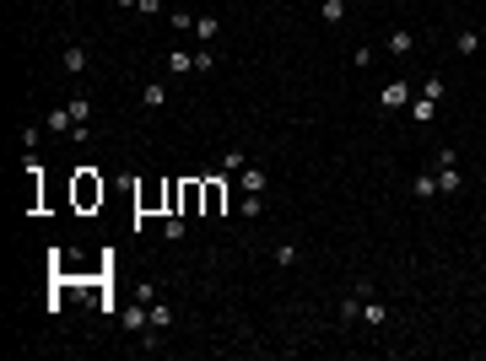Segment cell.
Here are the masks:
<instances>
[{"mask_svg":"<svg viewBox=\"0 0 486 361\" xmlns=\"http://www.w3.org/2000/svg\"><path fill=\"white\" fill-rule=\"evenodd\" d=\"M92 200H103V178L92 167H81L76 173V205H92Z\"/></svg>","mask_w":486,"mask_h":361,"instance_id":"cell-1","label":"cell"},{"mask_svg":"<svg viewBox=\"0 0 486 361\" xmlns=\"http://www.w3.org/2000/svg\"><path fill=\"white\" fill-rule=\"evenodd\" d=\"M87 60H92V54H87V43H65L60 70H65V76H87Z\"/></svg>","mask_w":486,"mask_h":361,"instance_id":"cell-2","label":"cell"},{"mask_svg":"<svg viewBox=\"0 0 486 361\" xmlns=\"http://www.w3.org/2000/svg\"><path fill=\"white\" fill-rule=\"evenodd\" d=\"M378 108H389V114H395V108H411V81H389L384 92H378Z\"/></svg>","mask_w":486,"mask_h":361,"instance_id":"cell-3","label":"cell"},{"mask_svg":"<svg viewBox=\"0 0 486 361\" xmlns=\"http://www.w3.org/2000/svg\"><path fill=\"white\" fill-rule=\"evenodd\" d=\"M384 49L395 54V60H405V54H416V33H411V27H395V33L384 38Z\"/></svg>","mask_w":486,"mask_h":361,"instance_id":"cell-4","label":"cell"},{"mask_svg":"<svg viewBox=\"0 0 486 361\" xmlns=\"http://www.w3.org/2000/svg\"><path fill=\"white\" fill-rule=\"evenodd\" d=\"M65 108H71V119H76V130H71V135H76V141H87V119H92V102H87V98H71Z\"/></svg>","mask_w":486,"mask_h":361,"instance_id":"cell-5","label":"cell"},{"mask_svg":"<svg viewBox=\"0 0 486 361\" xmlns=\"http://www.w3.org/2000/svg\"><path fill=\"white\" fill-rule=\"evenodd\" d=\"M411 194H416V200H432V194H438V167H432V173H416V178H411Z\"/></svg>","mask_w":486,"mask_h":361,"instance_id":"cell-6","label":"cell"},{"mask_svg":"<svg viewBox=\"0 0 486 361\" xmlns=\"http://www.w3.org/2000/svg\"><path fill=\"white\" fill-rule=\"evenodd\" d=\"M411 119H416V124H432V119H438V102L416 92V98H411Z\"/></svg>","mask_w":486,"mask_h":361,"instance_id":"cell-7","label":"cell"},{"mask_svg":"<svg viewBox=\"0 0 486 361\" xmlns=\"http://www.w3.org/2000/svg\"><path fill=\"white\" fill-rule=\"evenodd\" d=\"M168 70H173V76H195V54H189V49H173V54H168Z\"/></svg>","mask_w":486,"mask_h":361,"instance_id":"cell-8","label":"cell"},{"mask_svg":"<svg viewBox=\"0 0 486 361\" xmlns=\"http://www.w3.org/2000/svg\"><path fill=\"white\" fill-rule=\"evenodd\" d=\"M454 49H459V54H476V49H481V33H476V27H459V33H454Z\"/></svg>","mask_w":486,"mask_h":361,"instance_id":"cell-9","label":"cell"},{"mask_svg":"<svg viewBox=\"0 0 486 361\" xmlns=\"http://www.w3.org/2000/svg\"><path fill=\"white\" fill-rule=\"evenodd\" d=\"M222 205H227V194H222V183L211 178L205 183V216H222Z\"/></svg>","mask_w":486,"mask_h":361,"instance_id":"cell-10","label":"cell"},{"mask_svg":"<svg viewBox=\"0 0 486 361\" xmlns=\"http://www.w3.org/2000/svg\"><path fill=\"white\" fill-rule=\"evenodd\" d=\"M459 189H465V178L454 167H438V194H459Z\"/></svg>","mask_w":486,"mask_h":361,"instance_id":"cell-11","label":"cell"},{"mask_svg":"<svg viewBox=\"0 0 486 361\" xmlns=\"http://www.w3.org/2000/svg\"><path fill=\"white\" fill-rule=\"evenodd\" d=\"M270 259L281 264V270H286V264H297V243H292V238H286V243H276V248H270Z\"/></svg>","mask_w":486,"mask_h":361,"instance_id":"cell-12","label":"cell"},{"mask_svg":"<svg viewBox=\"0 0 486 361\" xmlns=\"http://www.w3.org/2000/svg\"><path fill=\"white\" fill-rule=\"evenodd\" d=\"M216 33H222V22H216V17H195V38H200V43H211Z\"/></svg>","mask_w":486,"mask_h":361,"instance_id":"cell-13","label":"cell"},{"mask_svg":"<svg viewBox=\"0 0 486 361\" xmlns=\"http://www.w3.org/2000/svg\"><path fill=\"white\" fill-rule=\"evenodd\" d=\"M362 318L373 323V329H378V323H389V307H384V302H373V297H367V302H362Z\"/></svg>","mask_w":486,"mask_h":361,"instance_id":"cell-14","label":"cell"},{"mask_svg":"<svg viewBox=\"0 0 486 361\" xmlns=\"http://www.w3.org/2000/svg\"><path fill=\"white\" fill-rule=\"evenodd\" d=\"M319 17L335 27V22H346V0H319Z\"/></svg>","mask_w":486,"mask_h":361,"instance_id":"cell-15","label":"cell"},{"mask_svg":"<svg viewBox=\"0 0 486 361\" xmlns=\"http://www.w3.org/2000/svg\"><path fill=\"white\" fill-rule=\"evenodd\" d=\"M243 194H265V173L260 167H243Z\"/></svg>","mask_w":486,"mask_h":361,"instance_id":"cell-16","label":"cell"},{"mask_svg":"<svg viewBox=\"0 0 486 361\" xmlns=\"http://www.w3.org/2000/svg\"><path fill=\"white\" fill-rule=\"evenodd\" d=\"M168 22H173L179 33H195V11H184V6H173V11H168Z\"/></svg>","mask_w":486,"mask_h":361,"instance_id":"cell-17","label":"cell"},{"mask_svg":"<svg viewBox=\"0 0 486 361\" xmlns=\"http://www.w3.org/2000/svg\"><path fill=\"white\" fill-rule=\"evenodd\" d=\"M141 102H146V108H162V102H168V86H157V81L141 86Z\"/></svg>","mask_w":486,"mask_h":361,"instance_id":"cell-18","label":"cell"},{"mask_svg":"<svg viewBox=\"0 0 486 361\" xmlns=\"http://www.w3.org/2000/svg\"><path fill=\"white\" fill-rule=\"evenodd\" d=\"M43 130H76V119H71V108H54V114H49V124H43Z\"/></svg>","mask_w":486,"mask_h":361,"instance_id":"cell-19","label":"cell"},{"mask_svg":"<svg viewBox=\"0 0 486 361\" xmlns=\"http://www.w3.org/2000/svg\"><path fill=\"white\" fill-rule=\"evenodd\" d=\"M162 238H168V243H179V238H184V216H179V210L162 221Z\"/></svg>","mask_w":486,"mask_h":361,"instance_id":"cell-20","label":"cell"},{"mask_svg":"<svg viewBox=\"0 0 486 361\" xmlns=\"http://www.w3.org/2000/svg\"><path fill=\"white\" fill-rule=\"evenodd\" d=\"M173 323V307L168 302H152V329H168Z\"/></svg>","mask_w":486,"mask_h":361,"instance_id":"cell-21","label":"cell"},{"mask_svg":"<svg viewBox=\"0 0 486 361\" xmlns=\"http://www.w3.org/2000/svg\"><path fill=\"white\" fill-rule=\"evenodd\" d=\"M211 70H216V54H211V49H200V54H195V76H211Z\"/></svg>","mask_w":486,"mask_h":361,"instance_id":"cell-22","label":"cell"},{"mask_svg":"<svg viewBox=\"0 0 486 361\" xmlns=\"http://www.w3.org/2000/svg\"><path fill=\"white\" fill-rule=\"evenodd\" d=\"M422 98H432V102H443V81H438V76H427V81H422Z\"/></svg>","mask_w":486,"mask_h":361,"instance_id":"cell-23","label":"cell"},{"mask_svg":"<svg viewBox=\"0 0 486 361\" xmlns=\"http://www.w3.org/2000/svg\"><path fill=\"white\" fill-rule=\"evenodd\" d=\"M243 167H249V157H243V151H227V162H222V173H243Z\"/></svg>","mask_w":486,"mask_h":361,"instance_id":"cell-24","label":"cell"},{"mask_svg":"<svg viewBox=\"0 0 486 361\" xmlns=\"http://www.w3.org/2000/svg\"><path fill=\"white\" fill-rule=\"evenodd\" d=\"M135 11H141V17H157V11H168V6H162V0H141Z\"/></svg>","mask_w":486,"mask_h":361,"instance_id":"cell-25","label":"cell"}]
</instances>
